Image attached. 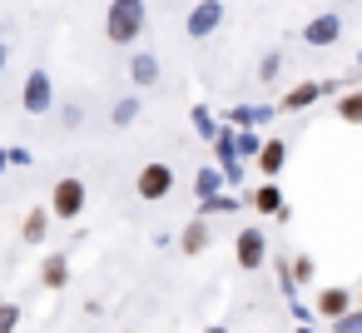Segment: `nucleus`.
I'll return each mask as SVG.
<instances>
[{
	"label": "nucleus",
	"mask_w": 362,
	"mask_h": 333,
	"mask_svg": "<svg viewBox=\"0 0 362 333\" xmlns=\"http://www.w3.org/2000/svg\"><path fill=\"white\" fill-rule=\"evenodd\" d=\"M204 249H209V229L204 224H189L184 229V254H204Z\"/></svg>",
	"instance_id": "f8f14e48"
},
{
	"label": "nucleus",
	"mask_w": 362,
	"mask_h": 333,
	"mask_svg": "<svg viewBox=\"0 0 362 333\" xmlns=\"http://www.w3.org/2000/svg\"><path fill=\"white\" fill-rule=\"evenodd\" d=\"M308 40H313V45L337 40V21H332V16H327V21H313V26H308Z\"/></svg>",
	"instance_id": "9b49d317"
},
{
	"label": "nucleus",
	"mask_w": 362,
	"mask_h": 333,
	"mask_svg": "<svg viewBox=\"0 0 362 333\" xmlns=\"http://www.w3.org/2000/svg\"><path fill=\"white\" fill-rule=\"evenodd\" d=\"M134 115H139V105H134V100H124V105H119V110H115V120H119V125H129V120H134Z\"/></svg>",
	"instance_id": "f3484780"
},
{
	"label": "nucleus",
	"mask_w": 362,
	"mask_h": 333,
	"mask_svg": "<svg viewBox=\"0 0 362 333\" xmlns=\"http://www.w3.org/2000/svg\"><path fill=\"white\" fill-rule=\"evenodd\" d=\"M16 323H21V308L16 303H0V333H16Z\"/></svg>",
	"instance_id": "4468645a"
},
{
	"label": "nucleus",
	"mask_w": 362,
	"mask_h": 333,
	"mask_svg": "<svg viewBox=\"0 0 362 333\" xmlns=\"http://www.w3.org/2000/svg\"><path fill=\"white\" fill-rule=\"evenodd\" d=\"M317 308H322V313H342V308H347V293H342V288H322Z\"/></svg>",
	"instance_id": "ddd939ff"
},
{
	"label": "nucleus",
	"mask_w": 362,
	"mask_h": 333,
	"mask_svg": "<svg viewBox=\"0 0 362 333\" xmlns=\"http://www.w3.org/2000/svg\"><path fill=\"white\" fill-rule=\"evenodd\" d=\"M184 6H189V0H184Z\"/></svg>",
	"instance_id": "412c9836"
},
{
	"label": "nucleus",
	"mask_w": 362,
	"mask_h": 333,
	"mask_svg": "<svg viewBox=\"0 0 362 333\" xmlns=\"http://www.w3.org/2000/svg\"><path fill=\"white\" fill-rule=\"evenodd\" d=\"M45 229H50V214H45V209H30V214H25V224H21L25 244H40V239H45Z\"/></svg>",
	"instance_id": "1a4fd4ad"
},
{
	"label": "nucleus",
	"mask_w": 362,
	"mask_h": 333,
	"mask_svg": "<svg viewBox=\"0 0 362 333\" xmlns=\"http://www.w3.org/2000/svg\"><path fill=\"white\" fill-rule=\"evenodd\" d=\"M40 283H45V288H65V283H70V259H65V254H50V259L40 264Z\"/></svg>",
	"instance_id": "0eeeda50"
},
{
	"label": "nucleus",
	"mask_w": 362,
	"mask_h": 333,
	"mask_svg": "<svg viewBox=\"0 0 362 333\" xmlns=\"http://www.w3.org/2000/svg\"><path fill=\"white\" fill-rule=\"evenodd\" d=\"M21 105H25L30 115H45V110H50V75H45V70H30V80H25V90H21Z\"/></svg>",
	"instance_id": "20e7f679"
},
{
	"label": "nucleus",
	"mask_w": 362,
	"mask_h": 333,
	"mask_svg": "<svg viewBox=\"0 0 362 333\" xmlns=\"http://www.w3.org/2000/svg\"><path fill=\"white\" fill-rule=\"evenodd\" d=\"M0 70H6V45H0Z\"/></svg>",
	"instance_id": "aec40b11"
},
{
	"label": "nucleus",
	"mask_w": 362,
	"mask_h": 333,
	"mask_svg": "<svg viewBox=\"0 0 362 333\" xmlns=\"http://www.w3.org/2000/svg\"><path fill=\"white\" fill-rule=\"evenodd\" d=\"M134 189H139V199H164L174 189V169L169 164H144L139 179H134Z\"/></svg>",
	"instance_id": "7ed1b4c3"
},
{
	"label": "nucleus",
	"mask_w": 362,
	"mask_h": 333,
	"mask_svg": "<svg viewBox=\"0 0 362 333\" xmlns=\"http://www.w3.org/2000/svg\"><path fill=\"white\" fill-rule=\"evenodd\" d=\"M283 154H288V149H283L278 140H268L263 154H258V169H263V174H278V169H283Z\"/></svg>",
	"instance_id": "9d476101"
},
{
	"label": "nucleus",
	"mask_w": 362,
	"mask_h": 333,
	"mask_svg": "<svg viewBox=\"0 0 362 333\" xmlns=\"http://www.w3.org/2000/svg\"><path fill=\"white\" fill-rule=\"evenodd\" d=\"M204 333H228V328H223V323H209V328H204Z\"/></svg>",
	"instance_id": "6ab92c4d"
},
{
	"label": "nucleus",
	"mask_w": 362,
	"mask_h": 333,
	"mask_svg": "<svg viewBox=\"0 0 362 333\" xmlns=\"http://www.w3.org/2000/svg\"><path fill=\"white\" fill-rule=\"evenodd\" d=\"M253 204H258V209H263V214H273V209H278V204H283V199H278V189H273V184H268V189H258V199H253Z\"/></svg>",
	"instance_id": "2eb2a0df"
},
{
	"label": "nucleus",
	"mask_w": 362,
	"mask_h": 333,
	"mask_svg": "<svg viewBox=\"0 0 362 333\" xmlns=\"http://www.w3.org/2000/svg\"><path fill=\"white\" fill-rule=\"evenodd\" d=\"M218 21H223V6H218V0H199V11L189 16V35H209Z\"/></svg>",
	"instance_id": "423d86ee"
},
{
	"label": "nucleus",
	"mask_w": 362,
	"mask_h": 333,
	"mask_svg": "<svg viewBox=\"0 0 362 333\" xmlns=\"http://www.w3.org/2000/svg\"><path fill=\"white\" fill-rule=\"evenodd\" d=\"M313 95H317V85H303V90H293V95H288V110H298V105H308Z\"/></svg>",
	"instance_id": "dca6fc26"
},
{
	"label": "nucleus",
	"mask_w": 362,
	"mask_h": 333,
	"mask_svg": "<svg viewBox=\"0 0 362 333\" xmlns=\"http://www.w3.org/2000/svg\"><path fill=\"white\" fill-rule=\"evenodd\" d=\"M0 303H6V298H0Z\"/></svg>",
	"instance_id": "4be33fe9"
},
{
	"label": "nucleus",
	"mask_w": 362,
	"mask_h": 333,
	"mask_svg": "<svg viewBox=\"0 0 362 333\" xmlns=\"http://www.w3.org/2000/svg\"><path fill=\"white\" fill-rule=\"evenodd\" d=\"M50 214L55 219H80L85 214V179H60L55 189H50Z\"/></svg>",
	"instance_id": "f03ea898"
},
{
	"label": "nucleus",
	"mask_w": 362,
	"mask_h": 333,
	"mask_svg": "<svg viewBox=\"0 0 362 333\" xmlns=\"http://www.w3.org/2000/svg\"><path fill=\"white\" fill-rule=\"evenodd\" d=\"M263 259H268L263 234H258V229H243V234H238V264H243V269H258Z\"/></svg>",
	"instance_id": "39448f33"
},
{
	"label": "nucleus",
	"mask_w": 362,
	"mask_h": 333,
	"mask_svg": "<svg viewBox=\"0 0 362 333\" xmlns=\"http://www.w3.org/2000/svg\"><path fill=\"white\" fill-rule=\"evenodd\" d=\"M139 30H144V0H110V16H105L110 45H134Z\"/></svg>",
	"instance_id": "f257e3e1"
},
{
	"label": "nucleus",
	"mask_w": 362,
	"mask_h": 333,
	"mask_svg": "<svg viewBox=\"0 0 362 333\" xmlns=\"http://www.w3.org/2000/svg\"><path fill=\"white\" fill-rule=\"evenodd\" d=\"M342 115L347 120H362V100H342Z\"/></svg>",
	"instance_id": "a211bd4d"
},
{
	"label": "nucleus",
	"mask_w": 362,
	"mask_h": 333,
	"mask_svg": "<svg viewBox=\"0 0 362 333\" xmlns=\"http://www.w3.org/2000/svg\"><path fill=\"white\" fill-rule=\"evenodd\" d=\"M129 75H134V85H154L159 80V60L154 55H134L129 60Z\"/></svg>",
	"instance_id": "6e6552de"
}]
</instances>
